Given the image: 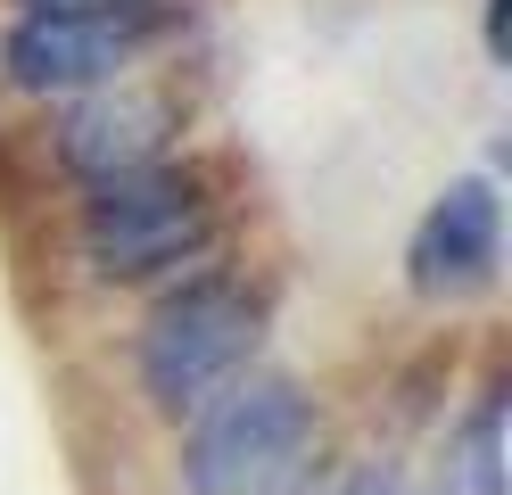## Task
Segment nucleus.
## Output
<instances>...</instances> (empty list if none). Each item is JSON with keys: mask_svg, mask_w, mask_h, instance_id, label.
Returning <instances> with one entry per match:
<instances>
[{"mask_svg": "<svg viewBox=\"0 0 512 495\" xmlns=\"http://www.w3.org/2000/svg\"><path fill=\"white\" fill-rule=\"evenodd\" d=\"M149 42V9L133 17H50V9H17V25L0 33V75L17 91H100L116 83L133 50Z\"/></svg>", "mask_w": 512, "mask_h": 495, "instance_id": "20e7f679", "label": "nucleus"}, {"mask_svg": "<svg viewBox=\"0 0 512 495\" xmlns=\"http://www.w3.org/2000/svg\"><path fill=\"white\" fill-rule=\"evenodd\" d=\"M256 355V297L223 273L166 289L141 322V388L157 413H199L207 396Z\"/></svg>", "mask_w": 512, "mask_h": 495, "instance_id": "7ed1b4c3", "label": "nucleus"}, {"mask_svg": "<svg viewBox=\"0 0 512 495\" xmlns=\"http://www.w3.org/2000/svg\"><path fill=\"white\" fill-rule=\"evenodd\" d=\"M273 495H306V471H298V479H290V487H273Z\"/></svg>", "mask_w": 512, "mask_h": 495, "instance_id": "9d476101", "label": "nucleus"}, {"mask_svg": "<svg viewBox=\"0 0 512 495\" xmlns=\"http://www.w3.org/2000/svg\"><path fill=\"white\" fill-rule=\"evenodd\" d=\"M314 454V396L290 372H232L182 438V487L190 495H273Z\"/></svg>", "mask_w": 512, "mask_h": 495, "instance_id": "f257e3e1", "label": "nucleus"}, {"mask_svg": "<svg viewBox=\"0 0 512 495\" xmlns=\"http://www.w3.org/2000/svg\"><path fill=\"white\" fill-rule=\"evenodd\" d=\"M17 9H50V17H133L149 0H17Z\"/></svg>", "mask_w": 512, "mask_h": 495, "instance_id": "1a4fd4ad", "label": "nucleus"}, {"mask_svg": "<svg viewBox=\"0 0 512 495\" xmlns=\"http://www.w3.org/2000/svg\"><path fill=\"white\" fill-rule=\"evenodd\" d=\"M207 240H215V198L174 157L116 174V182H91V198H83V264L100 281L182 273V264L207 256Z\"/></svg>", "mask_w": 512, "mask_h": 495, "instance_id": "f03ea898", "label": "nucleus"}, {"mask_svg": "<svg viewBox=\"0 0 512 495\" xmlns=\"http://www.w3.org/2000/svg\"><path fill=\"white\" fill-rule=\"evenodd\" d=\"M174 141V108L149 91H100L83 99V108H67V124H58V165L91 190V182H116V174H141V165H157Z\"/></svg>", "mask_w": 512, "mask_h": 495, "instance_id": "423d86ee", "label": "nucleus"}, {"mask_svg": "<svg viewBox=\"0 0 512 495\" xmlns=\"http://www.w3.org/2000/svg\"><path fill=\"white\" fill-rule=\"evenodd\" d=\"M331 495H413V487H405V471H397V462H364V471H347Z\"/></svg>", "mask_w": 512, "mask_h": 495, "instance_id": "6e6552de", "label": "nucleus"}, {"mask_svg": "<svg viewBox=\"0 0 512 495\" xmlns=\"http://www.w3.org/2000/svg\"><path fill=\"white\" fill-rule=\"evenodd\" d=\"M438 495H504V396H479V413L463 421L455 454H446Z\"/></svg>", "mask_w": 512, "mask_h": 495, "instance_id": "0eeeda50", "label": "nucleus"}, {"mask_svg": "<svg viewBox=\"0 0 512 495\" xmlns=\"http://www.w3.org/2000/svg\"><path fill=\"white\" fill-rule=\"evenodd\" d=\"M496 264H504V198H496V182L488 174L446 182L430 198V215L413 223V240H405L413 297H430V306H446V297H479L496 281Z\"/></svg>", "mask_w": 512, "mask_h": 495, "instance_id": "39448f33", "label": "nucleus"}]
</instances>
